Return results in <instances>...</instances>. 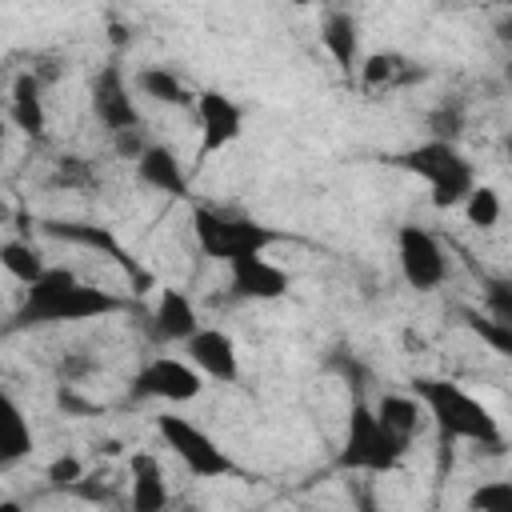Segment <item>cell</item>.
<instances>
[{
	"label": "cell",
	"instance_id": "31",
	"mask_svg": "<svg viewBox=\"0 0 512 512\" xmlns=\"http://www.w3.org/2000/svg\"><path fill=\"white\" fill-rule=\"evenodd\" d=\"M56 404L64 408V416H92V412H100V404L84 400L72 384H60V388H56Z\"/></svg>",
	"mask_w": 512,
	"mask_h": 512
},
{
	"label": "cell",
	"instance_id": "17",
	"mask_svg": "<svg viewBox=\"0 0 512 512\" xmlns=\"http://www.w3.org/2000/svg\"><path fill=\"white\" fill-rule=\"evenodd\" d=\"M32 448H36V432L24 404L8 388H0V468H16L20 460L32 456Z\"/></svg>",
	"mask_w": 512,
	"mask_h": 512
},
{
	"label": "cell",
	"instance_id": "28",
	"mask_svg": "<svg viewBox=\"0 0 512 512\" xmlns=\"http://www.w3.org/2000/svg\"><path fill=\"white\" fill-rule=\"evenodd\" d=\"M84 472H88V464H84L80 456L64 452V456H56V460L48 464L44 480H48V488H52V492H72V488L84 480Z\"/></svg>",
	"mask_w": 512,
	"mask_h": 512
},
{
	"label": "cell",
	"instance_id": "4",
	"mask_svg": "<svg viewBox=\"0 0 512 512\" xmlns=\"http://www.w3.org/2000/svg\"><path fill=\"white\" fill-rule=\"evenodd\" d=\"M188 228H192L196 252L216 260V264H232L240 256L268 252L272 244H280L276 228L248 220V216H236V212H224V208H212V204H196L188 212Z\"/></svg>",
	"mask_w": 512,
	"mask_h": 512
},
{
	"label": "cell",
	"instance_id": "18",
	"mask_svg": "<svg viewBox=\"0 0 512 512\" xmlns=\"http://www.w3.org/2000/svg\"><path fill=\"white\" fill-rule=\"evenodd\" d=\"M320 48L332 56V64L352 76L360 68V24L352 12H328L320 20Z\"/></svg>",
	"mask_w": 512,
	"mask_h": 512
},
{
	"label": "cell",
	"instance_id": "19",
	"mask_svg": "<svg viewBox=\"0 0 512 512\" xmlns=\"http://www.w3.org/2000/svg\"><path fill=\"white\" fill-rule=\"evenodd\" d=\"M8 116L24 136H44L48 112H44V84L32 72H16L8 88Z\"/></svg>",
	"mask_w": 512,
	"mask_h": 512
},
{
	"label": "cell",
	"instance_id": "22",
	"mask_svg": "<svg viewBox=\"0 0 512 512\" xmlns=\"http://www.w3.org/2000/svg\"><path fill=\"white\" fill-rule=\"evenodd\" d=\"M356 76H360L364 88H396V84H408V80L416 76V64H412L408 56L384 48V52H368V56H360Z\"/></svg>",
	"mask_w": 512,
	"mask_h": 512
},
{
	"label": "cell",
	"instance_id": "6",
	"mask_svg": "<svg viewBox=\"0 0 512 512\" xmlns=\"http://www.w3.org/2000/svg\"><path fill=\"white\" fill-rule=\"evenodd\" d=\"M156 436L184 464V472H192L196 480L240 476V464L228 456V448H220V440L208 428H200L196 420H188L180 412H160L156 416Z\"/></svg>",
	"mask_w": 512,
	"mask_h": 512
},
{
	"label": "cell",
	"instance_id": "16",
	"mask_svg": "<svg viewBox=\"0 0 512 512\" xmlns=\"http://www.w3.org/2000/svg\"><path fill=\"white\" fill-rule=\"evenodd\" d=\"M132 164H136V180L148 184L152 192H164V196H172V200H184V196H188L192 176H188V168H184V160L176 156L172 144L152 140Z\"/></svg>",
	"mask_w": 512,
	"mask_h": 512
},
{
	"label": "cell",
	"instance_id": "14",
	"mask_svg": "<svg viewBox=\"0 0 512 512\" xmlns=\"http://www.w3.org/2000/svg\"><path fill=\"white\" fill-rule=\"evenodd\" d=\"M196 328H200V316H196L192 296H188L184 288L160 284L156 304H152V312H148V336L160 340V344H180V348H184V340H188Z\"/></svg>",
	"mask_w": 512,
	"mask_h": 512
},
{
	"label": "cell",
	"instance_id": "13",
	"mask_svg": "<svg viewBox=\"0 0 512 512\" xmlns=\"http://www.w3.org/2000/svg\"><path fill=\"white\" fill-rule=\"evenodd\" d=\"M224 272H228V292L248 304H272V300L288 296V288H292V272L280 268L276 260H268L264 252L240 256V260L224 264Z\"/></svg>",
	"mask_w": 512,
	"mask_h": 512
},
{
	"label": "cell",
	"instance_id": "8",
	"mask_svg": "<svg viewBox=\"0 0 512 512\" xmlns=\"http://www.w3.org/2000/svg\"><path fill=\"white\" fill-rule=\"evenodd\" d=\"M396 264H400L404 284L416 288V292H436V288H444V280H448V272H452L440 236L428 232L424 224H400V228H396Z\"/></svg>",
	"mask_w": 512,
	"mask_h": 512
},
{
	"label": "cell",
	"instance_id": "5",
	"mask_svg": "<svg viewBox=\"0 0 512 512\" xmlns=\"http://www.w3.org/2000/svg\"><path fill=\"white\" fill-rule=\"evenodd\" d=\"M408 444H400L372 412V404L364 396L352 400L348 408V420H344V440H340V452H336V464L344 472H372V476H384V472H396L400 460H404Z\"/></svg>",
	"mask_w": 512,
	"mask_h": 512
},
{
	"label": "cell",
	"instance_id": "24",
	"mask_svg": "<svg viewBox=\"0 0 512 512\" xmlns=\"http://www.w3.org/2000/svg\"><path fill=\"white\" fill-rule=\"evenodd\" d=\"M460 212H464V220H468L472 228L488 232V228H496V224H500L504 204H500V192H496L492 184H476V188L468 192V200L460 204Z\"/></svg>",
	"mask_w": 512,
	"mask_h": 512
},
{
	"label": "cell",
	"instance_id": "26",
	"mask_svg": "<svg viewBox=\"0 0 512 512\" xmlns=\"http://www.w3.org/2000/svg\"><path fill=\"white\" fill-rule=\"evenodd\" d=\"M468 512H512V484L504 476L496 480H480L472 492H468Z\"/></svg>",
	"mask_w": 512,
	"mask_h": 512
},
{
	"label": "cell",
	"instance_id": "27",
	"mask_svg": "<svg viewBox=\"0 0 512 512\" xmlns=\"http://www.w3.org/2000/svg\"><path fill=\"white\" fill-rule=\"evenodd\" d=\"M52 184L72 188V192H88V188H96V168L84 156H60L52 168Z\"/></svg>",
	"mask_w": 512,
	"mask_h": 512
},
{
	"label": "cell",
	"instance_id": "15",
	"mask_svg": "<svg viewBox=\"0 0 512 512\" xmlns=\"http://www.w3.org/2000/svg\"><path fill=\"white\" fill-rule=\"evenodd\" d=\"M168 476L156 452H128V512H168Z\"/></svg>",
	"mask_w": 512,
	"mask_h": 512
},
{
	"label": "cell",
	"instance_id": "11",
	"mask_svg": "<svg viewBox=\"0 0 512 512\" xmlns=\"http://www.w3.org/2000/svg\"><path fill=\"white\" fill-rule=\"evenodd\" d=\"M40 232H44V236H52V240L80 244V248H92V252H100V256L116 260V264L132 276L136 292H144V288L152 284V280H148V272L132 260V252H124V244L116 240V232H112V228H104V224H92V220H40Z\"/></svg>",
	"mask_w": 512,
	"mask_h": 512
},
{
	"label": "cell",
	"instance_id": "10",
	"mask_svg": "<svg viewBox=\"0 0 512 512\" xmlns=\"http://www.w3.org/2000/svg\"><path fill=\"white\" fill-rule=\"evenodd\" d=\"M88 108L96 116V124L116 136V132H132V128H144V116H140V104H136V92L132 84L124 80L120 64H104L92 84H88Z\"/></svg>",
	"mask_w": 512,
	"mask_h": 512
},
{
	"label": "cell",
	"instance_id": "20",
	"mask_svg": "<svg viewBox=\"0 0 512 512\" xmlns=\"http://www.w3.org/2000/svg\"><path fill=\"white\" fill-rule=\"evenodd\" d=\"M132 92H140V96H148V100H156L164 108H192V100H196V92L168 64H144L132 76Z\"/></svg>",
	"mask_w": 512,
	"mask_h": 512
},
{
	"label": "cell",
	"instance_id": "30",
	"mask_svg": "<svg viewBox=\"0 0 512 512\" xmlns=\"http://www.w3.org/2000/svg\"><path fill=\"white\" fill-rule=\"evenodd\" d=\"M432 140H448V144H456V136H460V124H464V116H460V108L452 104H444V108H436L432 112Z\"/></svg>",
	"mask_w": 512,
	"mask_h": 512
},
{
	"label": "cell",
	"instance_id": "34",
	"mask_svg": "<svg viewBox=\"0 0 512 512\" xmlns=\"http://www.w3.org/2000/svg\"><path fill=\"white\" fill-rule=\"evenodd\" d=\"M0 512H28V508H24L20 500H8V496H4V500H0Z\"/></svg>",
	"mask_w": 512,
	"mask_h": 512
},
{
	"label": "cell",
	"instance_id": "29",
	"mask_svg": "<svg viewBox=\"0 0 512 512\" xmlns=\"http://www.w3.org/2000/svg\"><path fill=\"white\" fill-rule=\"evenodd\" d=\"M96 368H100V364H96V356H92V352L72 348V352H64V356H60V364H56V380H60V384L80 388Z\"/></svg>",
	"mask_w": 512,
	"mask_h": 512
},
{
	"label": "cell",
	"instance_id": "23",
	"mask_svg": "<svg viewBox=\"0 0 512 512\" xmlns=\"http://www.w3.org/2000/svg\"><path fill=\"white\" fill-rule=\"evenodd\" d=\"M0 268H4L20 288H28V284H36V280L48 272V260H44V252H40L32 240H4V244H0Z\"/></svg>",
	"mask_w": 512,
	"mask_h": 512
},
{
	"label": "cell",
	"instance_id": "3",
	"mask_svg": "<svg viewBox=\"0 0 512 512\" xmlns=\"http://www.w3.org/2000/svg\"><path fill=\"white\" fill-rule=\"evenodd\" d=\"M392 164L404 168V172H412L416 180H424L428 184V200L440 212L460 208L468 200V192L480 184L476 180V164L456 144L432 140V136L420 140V144H412V148H404L400 156H392Z\"/></svg>",
	"mask_w": 512,
	"mask_h": 512
},
{
	"label": "cell",
	"instance_id": "25",
	"mask_svg": "<svg viewBox=\"0 0 512 512\" xmlns=\"http://www.w3.org/2000/svg\"><path fill=\"white\" fill-rule=\"evenodd\" d=\"M460 316H464V324H468L492 352H500V356L512 352V324H504V320H496V316H488V312H476V308H464Z\"/></svg>",
	"mask_w": 512,
	"mask_h": 512
},
{
	"label": "cell",
	"instance_id": "32",
	"mask_svg": "<svg viewBox=\"0 0 512 512\" xmlns=\"http://www.w3.org/2000/svg\"><path fill=\"white\" fill-rule=\"evenodd\" d=\"M112 144H116V156H128V160H136L148 144H152V136L144 132V128H132V132H116L112 136Z\"/></svg>",
	"mask_w": 512,
	"mask_h": 512
},
{
	"label": "cell",
	"instance_id": "21",
	"mask_svg": "<svg viewBox=\"0 0 512 512\" xmlns=\"http://www.w3.org/2000/svg\"><path fill=\"white\" fill-rule=\"evenodd\" d=\"M376 420L400 440V444H412V436L424 428V408L412 392H384L376 404H372Z\"/></svg>",
	"mask_w": 512,
	"mask_h": 512
},
{
	"label": "cell",
	"instance_id": "7",
	"mask_svg": "<svg viewBox=\"0 0 512 512\" xmlns=\"http://www.w3.org/2000/svg\"><path fill=\"white\" fill-rule=\"evenodd\" d=\"M192 112H196V160H192V172H204L212 164V156H220L224 148H232L240 136H244V108L220 92V88H200L196 100H192Z\"/></svg>",
	"mask_w": 512,
	"mask_h": 512
},
{
	"label": "cell",
	"instance_id": "2",
	"mask_svg": "<svg viewBox=\"0 0 512 512\" xmlns=\"http://www.w3.org/2000/svg\"><path fill=\"white\" fill-rule=\"evenodd\" d=\"M412 396L424 408V420L436 424L444 444H476L488 452H504V428L492 416V408L472 396L468 388H460L448 376H416L412 380Z\"/></svg>",
	"mask_w": 512,
	"mask_h": 512
},
{
	"label": "cell",
	"instance_id": "33",
	"mask_svg": "<svg viewBox=\"0 0 512 512\" xmlns=\"http://www.w3.org/2000/svg\"><path fill=\"white\" fill-rule=\"evenodd\" d=\"M356 512H380V508H376V500H372L368 492H360V500H356Z\"/></svg>",
	"mask_w": 512,
	"mask_h": 512
},
{
	"label": "cell",
	"instance_id": "12",
	"mask_svg": "<svg viewBox=\"0 0 512 512\" xmlns=\"http://www.w3.org/2000/svg\"><path fill=\"white\" fill-rule=\"evenodd\" d=\"M184 360L204 376V384H236L240 380V348L216 324H200L184 340Z\"/></svg>",
	"mask_w": 512,
	"mask_h": 512
},
{
	"label": "cell",
	"instance_id": "9",
	"mask_svg": "<svg viewBox=\"0 0 512 512\" xmlns=\"http://www.w3.org/2000/svg\"><path fill=\"white\" fill-rule=\"evenodd\" d=\"M204 376L184 360V356H152L136 376H132V396L136 400H160V404H192L204 396Z\"/></svg>",
	"mask_w": 512,
	"mask_h": 512
},
{
	"label": "cell",
	"instance_id": "1",
	"mask_svg": "<svg viewBox=\"0 0 512 512\" xmlns=\"http://www.w3.org/2000/svg\"><path fill=\"white\" fill-rule=\"evenodd\" d=\"M124 300L108 288H96L80 280L64 264H48V272L24 288L20 308L12 316L16 328H56V324H84V320H104L116 316Z\"/></svg>",
	"mask_w": 512,
	"mask_h": 512
}]
</instances>
